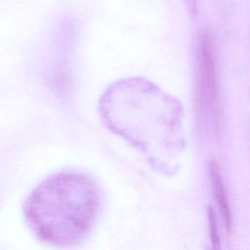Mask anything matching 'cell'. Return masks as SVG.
<instances>
[{
	"label": "cell",
	"instance_id": "obj_4",
	"mask_svg": "<svg viewBox=\"0 0 250 250\" xmlns=\"http://www.w3.org/2000/svg\"><path fill=\"white\" fill-rule=\"evenodd\" d=\"M207 214H208V222H209V233H210V240L212 243L213 249L220 248V234L218 230V224L216 220L215 213L212 207H207Z\"/></svg>",
	"mask_w": 250,
	"mask_h": 250
},
{
	"label": "cell",
	"instance_id": "obj_1",
	"mask_svg": "<svg viewBox=\"0 0 250 250\" xmlns=\"http://www.w3.org/2000/svg\"><path fill=\"white\" fill-rule=\"evenodd\" d=\"M102 209V192L88 174L66 170L42 180L27 195L25 223L41 242L71 247L94 229Z\"/></svg>",
	"mask_w": 250,
	"mask_h": 250
},
{
	"label": "cell",
	"instance_id": "obj_2",
	"mask_svg": "<svg viewBox=\"0 0 250 250\" xmlns=\"http://www.w3.org/2000/svg\"><path fill=\"white\" fill-rule=\"evenodd\" d=\"M198 78L197 99L203 107L215 110L218 98V86L216 76L215 49L212 36L208 32H202L198 38L197 47Z\"/></svg>",
	"mask_w": 250,
	"mask_h": 250
},
{
	"label": "cell",
	"instance_id": "obj_5",
	"mask_svg": "<svg viewBox=\"0 0 250 250\" xmlns=\"http://www.w3.org/2000/svg\"><path fill=\"white\" fill-rule=\"evenodd\" d=\"M190 1V5L192 6V11H194L195 8V0H189Z\"/></svg>",
	"mask_w": 250,
	"mask_h": 250
},
{
	"label": "cell",
	"instance_id": "obj_3",
	"mask_svg": "<svg viewBox=\"0 0 250 250\" xmlns=\"http://www.w3.org/2000/svg\"><path fill=\"white\" fill-rule=\"evenodd\" d=\"M209 175H210V179H211L212 186H213L215 200H216L217 205L222 213L226 229H228V231H229L231 229L230 209H229L227 192H226L225 186H224L221 174H220L219 167H218L216 161H214V160L211 161L209 164Z\"/></svg>",
	"mask_w": 250,
	"mask_h": 250
}]
</instances>
